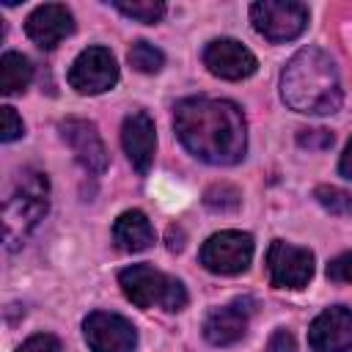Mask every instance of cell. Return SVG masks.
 Segmentation results:
<instances>
[{
    "mask_svg": "<svg viewBox=\"0 0 352 352\" xmlns=\"http://www.w3.org/2000/svg\"><path fill=\"white\" fill-rule=\"evenodd\" d=\"M173 126L184 148L209 165H236L245 157V116L228 99H182L173 110Z\"/></svg>",
    "mask_w": 352,
    "mask_h": 352,
    "instance_id": "cell-1",
    "label": "cell"
},
{
    "mask_svg": "<svg viewBox=\"0 0 352 352\" xmlns=\"http://www.w3.org/2000/svg\"><path fill=\"white\" fill-rule=\"evenodd\" d=\"M283 102L308 116H330L341 107V80L333 58L319 47H302L280 74Z\"/></svg>",
    "mask_w": 352,
    "mask_h": 352,
    "instance_id": "cell-2",
    "label": "cell"
},
{
    "mask_svg": "<svg viewBox=\"0 0 352 352\" xmlns=\"http://www.w3.org/2000/svg\"><path fill=\"white\" fill-rule=\"evenodd\" d=\"M47 209H50V179H47V173L25 168L16 176L14 190L8 192L6 206H3L6 248L19 250L25 245V239L30 236V231L41 223Z\"/></svg>",
    "mask_w": 352,
    "mask_h": 352,
    "instance_id": "cell-3",
    "label": "cell"
},
{
    "mask_svg": "<svg viewBox=\"0 0 352 352\" xmlns=\"http://www.w3.org/2000/svg\"><path fill=\"white\" fill-rule=\"evenodd\" d=\"M121 292L129 302L138 308H165V311H182L187 305V289L182 280L148 267V264H132L118 272Z\"/></svg>",
    "mask_w": 352,
    "mask_h": 352,
    "instance_id": "cell-4",
    "label": "cell"
},
{
    "mask_svg": "<svg viewBox=\"0 0 352 352\" xmlns=\"http://www.w3.org/2000/svg\"><path fill=\"white\" fill-rule=\"evenodd\" d=\"M253 28L272 44L297 38L308 25V8L294 0H258L250 6Z\"/></svg>",
    "mask_w": 352,
    "mask_h": 352,
    "instance_id": "cell-5",
    "label": "cell"
},
{
    "mask_svg": "<svg viewBox=\"0 0 352 352\" xmlns=\"http://www.w3.org/2000/svg\"><path fill=\"white\" fill-rule=\"evenodd\" d=\"M253 258V236L245 231H217L201 248V264L214 275H239Z\"/></svg>",
    "mask_w": 352,
    "mask_h": 352,
    "instance_id": "cell-6",
    "label": "cell"
},
{
    "mask_svg": "<svg viewBox=\"0 0 352 352\" xmlns=\"http://www.w3.org/2000/svg\"><path fill=\"white\" fill-rule=\"evenodd\" d=\"M116 82H118V63L107 47L82 50L69 69V85L77 94H102L110 91Z\"/></svg>",
    "mask_w": 352,
    "mask_h": 352,
    "instance_id": "cell-7",
    "label": "cell"
},
{
    "mask_svg": "<svg viewBox=\"0 0 352 352\" xmlns=\"http://www.w3.org/2000/svg\"><path fill=\"white\" fill-rule=\"evenodd\" d=\"M267 270L275 289H302L314 275V253L275 239L267 250Z\"/></svg>",
    "mask_w": 352,
    "mask_h": 352,
    "instance_id": "cell-8",
    "label": "cell"
},
{
    "mask_svg": "<svg viewBox=\"0 0 352 352\" xmlns=\"http://www.w3.org/2000/svg\"><path fill=\"white\" fill-rule=\"evenodd\" d=\"M82 333L91 352H135L138 346V333L132 322L110 311L88 314L82 322Z\"/></svg>",
    "mask_w": 352,
    "mask_h": 352,
    "instance_id": "cell-9",
    "label": "cell"
},
{
    "mask_svg": "<svg viewBox=\"0 0 352 352\" xmlns=\"http://www.w3.org/2000/svg\"><path fill=\"white\" fill-rule=\"evenodd\" d=\"M314 352H352V308L330 305L308 327Z\"/></svg>",
    "mask_w": 352,
    "mask_h": 352,
    "instance_id": "cell-10",
    "label": "cell"
},
{
    "mask_svg": "<svg viewBox=\"0 0 352 352\" xmlns=\"http://www.w3.org/2000/svg\"><path fill=\"white\" fill-rule=\"evenodd\" d=\"M204 66L220 80H245L258 69L256 55L234 38L209 41L204 50Z\"/></svg>",
    "mask_w": 352,
    "mask_h": 352,
    "instance_id": "cell-11",
    "label": "cell"
},
{
    "mask_svg": "<svg viewBox=\"0 0 352 352\" xmlns=\"http://www.w3.org/2000/svg\"><path fill=\"white\" fill-rule=\"evenodd\" d=\"M60 135L74 151V160L94 176H102L107 170V148L91 121L82 118H66L60 121Z\"/></svg>",
    "mask_w": 352,
    "mask_h": 352,
    "instance_id": "cell-12",
    "label": "cell"
},
{
    "mask_svg": "<svg viewBox=\"0 0 352 352\" xmlns=\"http://www.w3.org/2000/svg\"><path fill=\"white\" fill-rule=\"evenodd\" d=\"M28 38L41 50H55L66 36L74 33V16L60 3H44L25 19Z\"/></svg>",
    "mask_w": 352,
    "mask_h": 352,
    "instance_id": "cell-13",
    "label": "cell"
},
{
    "mask_svg": "<svg viewBox=\"0 0 352 352\" xmlns=\"http://www.w3.org/2000/svg\"><path fill=\"white\" fill-rule=\"evenodd\" d=\"M121 146L132 162V168L146 176L151 170L154 162V151H157V132H154V121L148 118V113L143 110H132L124 118L121 126Z\"/></svg>",
    "mask_w": 352,
    "mask_h": 352,
    "instance_id": "cell-14",
    "label": "cell"
},
{
    "mask_svg": "<svg viewBox=\"0 0 352 352\" xmlns=\"http://www.w3.org/2000/svg\"><path fill=\"white\" fill-rule=\"evenodd\" d=\"M245 333H248V311L242 308V300L212 308L204 319V336L214 346H231L242 341Z\"/></svg>",
    "mask_w": 352,
    "mask_h": 352,
    "instance_id": "cell-15",
    "label": "cell"
},
{
    "mask_svg": "<svg viewBox=\"0 0 352 352\" xmlns=\"http://www.w3.org/2000/svg\"><path fill=\"white\" fill-rule=\"evenodd\" d=\"M113 242L124 253H140L154 245V228L140 209H126L113 223Z\"/></svg>",
    "mask_w": 352,
    "mask_h": 352,
    "instance_id": "cell-16",
    "label": "cell"
},
{
    "mask_svg": "<svg viewBox=\"0 0 352 352\" xmlns=\"http://www.w3.org/2000/svg\"><path fill=\"white\" fill-rule=\"evenodd\" d=\"M33 80V66L22 52H6L0 58V94L11 96L19 94L30 85Z\"/></svg>",
    "mask_w": 352,
    "mask_h": 352,
    "instance_id": "cell-17",
    "label": "cell"
},
{
    "mask_svg": "<svg viewBox=\"0 0 352 352\" xmlns=\"http://www.w3.org/2000/svg\"><path fill=\"white\" fill-rule=\"evenodd\" d=\"M126 60H129L132 69H138V72H143V74H154V72L162 69L165 55H162V50H157V47L148 44V41H135V44L129 47V52H126Z\"/></svg>",
    "mask_w": 352,
    "mask_h": 352,
    "instance_id": "cell-18",
    "label": "cell"
},
{
    "mask_svg": "<svg viewBox=\"0 0 352 352\" xmlns=\"http://www.w3.org/2000/svg\"><path fill=\"white\" fill-rule=\"evenodd\" d=\"M113 6H116L124 16H129V19H135V22H146V25H154V22H160V19L165 16V3H160V0H132V3L116 0Z\"/></svg>",
    "mask_w": 352,
    "mask_h": 352,
    "instance_id": "cell-19",
    "label": "cell"
},
{
    "mask_svg": "<svg viewBox=\"0 0 352 352\" xmlns=\"http://www.w3.org/2000/svg\"><path fill=\"white\" fill-rule=\"evenodd\" d=\"M314 198L319 206H324L330 214H349L352 212V192L333 187V184H319L314 190Z\"/></svg>",
    "mask_w": 352,
    "mask_h": 352,
    "instance_id": "cell-20",
    "label": "cell"
},
{
    "mask_svg": "<svg viewBox=\"0 0 352 352\" xmlns=\"http://www.w3.org/2000/svg\"><path fill=\"white\" fill-rule=\"evenodd\" d=\"M239 201H242L239 190H236L234 184H226V182L212 184V187L204 192V204H206L209 209H220V212H231V209H236Z\"/></svg>",
    "mask_w": 352,
    "mask_h": 352,
    "instance_id": "cell-21",
    "label": "cell"
},
{
    "mask_svg": "<svg viewBox=\"0 0 352 352\" xmlns=\"http://www.w3.org/2000/svg\"><path fill=\"white\" fill-rule=\"evenodd\" d=\"M25 135V124H22V118L16 116V110L14 107H0V140L3 143H11V140H16V138H22Z\"/></svg>",
    "mask_w": 352,
    "mask_h": 352,
    "instance_id": "cell-22",
    "label": "cell"
},
{
    "mask_svg": "<svg viewBox=\"0 0 352 352\" xmlns=\"http://www.w3.org/2000/svg\"><path fill=\"white\" fill-rule=\"evenodd\" d=\"M333 140L336 138L330 129H300V135H297V143L308 151H324L333 146Z\"/></svg>",
    "mask_w": 352,
    "mask_h": 352,
    "instance_id": "cell-23",
    "label": "cell"
},
{
    "mask_svg": "<svg viewBox=\"0 0 352 352\" xmlns=\"http://www.w3.org/2000/svg\"><path fill=\"white\" fill-rule=\"evenodd\" d=\"M327 278L330 280H338V283H352V250L336 256L327 264Z\"/></svg>",
    "mask_w": 352,
    "mask_h": 352,
    "instance_id": "cell-24",
    "label": "cell"
},
{
    "mask_svg": "<svg viewBox=\"0 0 352 352\" xmlns=\"http://www.w3.org/2000/svg\"><path fill=\"white\" fill-rule=\"evenodd\" d=\"M16 352H60V341L55 336H50V333H36Z\"/></svg>",
    "mask_w": 352,
    "mask_h": 352,
    "instance_id": "cell-25",
    "label": "cell"
},
{
    "mask_svg": "<svg viewBox=\"0 0 352 352\" xmlns=\"http://www.w3.org/2000/svg\"><path fill=\"white\" fill-rule=\"evenodd\" d=\"M267 349H270V352H294V336L280 327V330H275V333L270 336Z\"/></svg>",
    "mask_w": 352,
    "mask_h": 352,
    "instance_id": "cell-26",
    "label": "cell"
},
{
    "mask_svg": "<svg viewBox=\"0 0 352 352\" xmlns=\"http://www.w3.org/2000/svg\"><path fill=\"white\" fill-rule=\"evenodd\" d=\"M338 170H341V176H344V179H352V140L346 143V148H344V154H341Z\"/></svg>",
    "mask_w": 352,
    "mask_h": 352,
    "instance_id": "cell-27",
    "label": "cell"
},
{
    "mask_svg": "<svg viewBox=\"0 0 352 352\" xmlns=\"http://www.w3.org/2000/svg\"><path fill=\"white\" fill-rule=\"evenodd\" d=\"M168 248H170L173 253L184 248V231H182V228H176V226L168 228Z\"/></svg>",
    "mask_w": 352,
    "mask_h": 352,
    "instance_id": "cell-28",
    "label": "cell"
}]
</instances>
